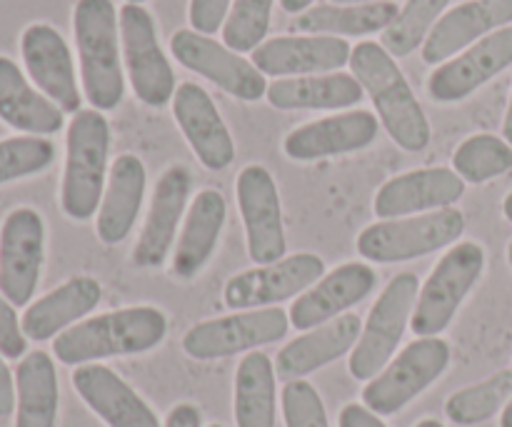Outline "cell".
<instances>
[{
    "instance_id": "cell-1",
    "label": "cell",
    "mask_w": 512,
    "mask_h": 427,
    "mask_svg": "<svg viewBox=\"0 0 512 427\" xmlns=\"http://www.w3.org/2000/svg\"><path fill=\"white\" fill-rule=\"evenodd\" d=\"M165 335L168 318L163 310L153 305H135L80 320L53 340V355L63 365L80 368L98 360L150 353L163 343Z\"/></svg>"
},
{
    "instance_id": "cell-2",
    "label": "cell",
    "mask_w": 512,
    "mask_h": 427,
    "mask_svg": "<svg viewBox=\"0 0 512 427\" xmlns=\"http://www.w3.org/2000/svg\"><path fill=\"white\" fill-rule=\"evenodd\" d=\"M348 65L373 100L380 125L398 148L405 153H423L433 138L430 120L393 55L380 43L363 40L353 48Z\"/></svg>"
},
{
    "instance_id": "cell-3",
    "label": "cell",
    "mask_w": 512,
    "mask_h": 427,
    "mask_svg": "<svg viewBox=\"0 0 512 427\" xmlns=\"http://www.w3.org/2000/svg\"><path fill=\"white\" fill-rule=\"evenodd\" d=\"M80 80L90 108L108 113L123 103L125 75L120 20L113 0H78L73 8Z\"/></svg>"
},
{
    "instance_id": "cell-4",
    "label": "cell",
    "mask_w": 512,
    "mask_h": 427,
    "mask_svg": "<svg viewBox=\"0 0 512 427\" xmlns=\"http://www.w3.org/2000/svg\"><path fill=\"white\" fill-rule=\"evenodd\" d=\"M110 125L100 110L73 115L65 138V170L60 183V208L75 223L98 215L108 183Z\"/></svg>"
},
{
    "instance_id": "cell-5",
    "label": "cell",
    "mask_w": 512,
    "mask_h": 427,
    "mask_svg": "<svg viewBox=\"0 0 512 427\" xmlns=\"http://www.w3.org/2000/svg\"><path fill=\"white\" fill-rule=\"evenodd\" d=\"M485 270V250L475 240L455 243L433 273L420 285L418 303H415L410 330L418 338H438L440 333L450 328V323L458 315L460 305L470 295V290L478 285L480 275Z\"/></svg>"
},
{
    "instance_id": "cell-6",
    "label": "cell",
    "mask_w": 512,
    "mask_h": 427,
    "mask_svg": "<svg viewBox=\"0 0 512 427\" xmlns=\"http://www.w3.org/2000/svg\"><path fill=\"white\" fill-rule=\"evenodd\" d=\"M465 233V215L458 208L433 210L398 220H380L358 235V253L363 260L380 265L408 263L423 255L455 245Z\"/></svg>"
},
{
    "instance_id": "cell-7",
    "label": "cell",
    "mask_w": 512,
    "mask_h": 427,
    "mask_svg": "<svg viewBox=\"0 0 512 427\" xmlns=\"http://www.w3.org/2000/svg\"><path fill=\"white\" fill-rule=\"evenodd\" d=\"M418 293L420 283L415 273H398L385 285L360 330L358 345L350 353L348 370L355 380L370 383L393 360L395 350L408 330L410 318H413Z\"/></svg>"
},
{
    "instance_id": "cell-8",
    "label": "cell",
    "mask_w": 512,
    "mask_h": 427,
    "mask_svg": "<svg viewBox=\"0 0 512 427\" xmlns=\"http://www.w3.org/2000/svg\"><path fill=\"white\" fill-rule=\"evenodd\" d=\"M450 365V345L443 338H418L385 365L363 390V405L380 418L398 415L423 395Z\"/></svg>"
},
{
    "instance_id": "cell-9",
    "label": "cell",
    "mask_w": 512,
    "mask_h": 427,
    "mask_svg": "<svg viewBox=\"0 0 512 427\" xmlns=\"http://www.w3.org/2000/svg\"><path fill=\"white\" fill-rule=\"evenodd\" d=\"M118 20L123 65L135 98L148 108H163L173 103L178 85H175L173 65L160 48L158 25L153 15L143 5L125 3Z\"/></svg>"
},
{
    "instance_id": "cell-10",
    "label": "cell",
    "mask_w": 512,
    "mask_h": 427,
    "mask_svg": "<svg viewBox=\"0 0 512 427\" xmlns=\"http://www.w3.org/2000/svg\"><path fill=\"white\" fill-rule=\"evenodd\" d=\"M290 328V315L283 308L238 310L225 318L203 320L183 335V350L193 360L233 358L263 345L278 343Z\"/></svg>"
},
{
    "instance_id": "cell-11",
    "label": "cell",
    "mask_w": 512,
    "mask_h": 427,
    "mask_svg": "<svg viewBox=\"0 0 512 427\" xmlns=\"http://www.w3.org/2000/svg\"><path fill=\"white\" fill-rule=\"evenodd\" d=\"M325 275L323 258L313 253L285 255L278 263L255 265L233 275L223 288V300L233 313L238 310L275 308L283 300L303 295Z\"/></svg>"
},
{
    "instance_id": "cell-12",
    "label": "cell",
    "mask_w": 512,
    "mask_h": 427,
    "mask_svg": "<svg viewBox=\"0 0 512 427\" xmlns=\"http://www.w3.org/2000/svg\"><path fill=\"white\" fill-rule=\"evenodd\" d=\"M170 53L183 68L203 75L205 80L223 88L233 98L255 103L268 95V80L255 68L253 60H245L243 55L230 50L225 43L213 40L210 35L198 33L193 28L178 30L170 38Z\"/></svg>"
},
{
    "instance_id": "cell-13",
    "label": "cell",
    "mask_w": 512,
    "mask_h": 427,
    "mask_svg": "<svg viewBox=\"0 0 512 427\" xmlns=\"http://www.w3.org/2000/svg\"><path fill=\"white\" fill-rule=\"evenodd\" d=\"M45 260V223L38 210L15 208L0 225V293L25 308L38 290Z\"/></svg>"
},
{
    "instance_id": "cell-14",
    "label": "cell",
    "mask_w": 512,
    "mask_h": 427,
    "mask_svg": "<svg viewBox=\"0 0 512 427\" xmlns=\"http://www.w3.org/2000/svg\"><path fill=\"white\" fill-rule=\"evenodd\" d=\"M235 198L245 225L250 260H255V265L283 260L288 240L283 230L278 185L270 170L263 165H245L235 183Z\"/></svg>"
},
{
    "instance_id": "cell-15",
    "label": "cell",
    "mask_w": 512,
    "mask_h": 427,
    "mask_svg": "<svg viewBox=\"0 0 512 427\" xmlns=\"http://www.w3.org/2000/svg\"><path fill=\"white\" fill-rule=\"evenodd\" d=\"M512 65V28H500L465 48L428 78V95L435 103H460Z\"/></svg>"
},
{
    "instance_id": "cell-16",
    "label": "cell",
    "mask_w": 512,
    "mask_h": 427,
    "mask_svg": "<svg viewBox=\"0 0 512 427\" xmlns=\"http://www.w3.org/2000/svg\"><path fill=\"white\" fill-rule=\"evenodd\" d=\"M20 53L35 88L63 113H80L83 95L75 78L73 55L63 35L48 23H33L20 35Z\"/></svg>"
},
{
    "instance_id": "cell-17",
    "label": "cell",
    "mask_w": 512,
    "mask_h": 427,
    "mask_svg": "<svg viewBox=\"0 0 512 427\" xmlns=\"http://www.w3.org/2000/svg\"><path fill=\"white\" fill-rule=\"evenodd\" d=\"M378 130L380 120L375 113L345 110L290 130L283 140V150L295 163H315L370 148L378 140Z\"/></svg>"
},
{
    "instance_id": "cell-18",
    "label": "cell",
    "mask_w": 512,
    "mask_h": 427,
    "mask_svg": "<svg viewBox=\"0 0 512 427\" xmlns=\"http://www.w3.org/2000/svg\"><path fill=\"white\" fill-rule=\"evenodd\" d=\"M465 193V180L450 168H420L385 180L375 193L373 210L380 220L410 218L453 208Z\"/></svg>"
},
{
    "instance_id": "cell-19",
    "label": "cell",
    "mask_w": 512,
    "mask_h": 427,
    "mask_svg": "<svg viewBox=\"0 0 512 427\" xmlns=\"http://www.w3.org/2000/svg\"><path fill=\"white\" fill-rule=\"evenodd\" d=\"M378 285V273L368 263H345L330 270L290 305V325L300 333L330 323L363 303Z\"/></svg>"
},
{
    "instance_id": "cell-20",
    "label": "cell",
    "mask_w": 512,
    "mask_h": 427,
    "mask_svg": "<svg viewBox=\"0 0 512 427\" xmlns=\"http://www.w3.org/2000/svg\"><path fill=\"white\" fill-rule=\"evenodd\" d=\"M348 40L333 35H280L255 48L253 65L273 78H300V75L335 73L350 63Z\"/></svg>"
},
{
    "instance_id": "cell-21",
    "label": "cell",
    "mask_w": 512,
    "mask_h": 427,
    "mask_svg": "<svg viewBox=\"0 0 512 427\" xmlns=\"http://www.w3.org/2000/svg\"><path fill=\"white\" fill-rule=\"evenodd\" d=\"M173 118L190 150L208 170H225L235 160V143L208 90L198 83H180L173 95Z\"/></svg>"
},
{
    "instance_id": "cell-22",
    "label": "cell",
    "mask_w": 512,
    "mask_h": 427,
    "mask_svg": "<svg viewBox=\"0 0 512 427\" xmlns=\"http://www.w3.org/2000/svg\"><path fill=\"white\" fill-rule=\"evenodd\" d=\"M190 185H193V175L185 165H170L160 175L148 218H145L140 238L133 248V263L138 268L153 270L168 260L175 235H178V225L183 220L185 203H188Z\"/></svg>"
},
{
    "instance_id": "cell-23",
    "label": "cell",
    "mask_w": 512,
    "mask_h": 427,
    "mask_svg": "<svg viewBox=\"0 0 512 427\" xmlns=\"http://www.w3.org/2000/svg\"><path fill=\"white\" fill-rule=\"evenodd\" d=\"M512 23V0H468L458 8H450L433 33L428 35L423 60L428 65H443L478 40L488 38L500 28Z\"/></svg>"
},
{
    "instance_id": "cell-24",
    "label": "cell",
    "mask_w": 512,
    "mask_h": 427,
    "mask_svg": "<svg viewBox=\"0 0 512 427\" xmlns=\"http://www.w3.org/2000/svg\"><path fill=\"white\" fill-rule=\"evenodd\" d=\"M70 380L80 400L108 427H163L153 408L108 365H80Z\"/></svg>"
},
{
    "instance_id": "cell-25",
    "label": "cell",
    "mask_w": 512,
    "mask_h": 427,
    "mask_svg": "<svg viewBox=\"0 0 512 427\" xmlns=\"http://www.w3.org/2000/svg\"><path fill=\"white\" fill-rule=\"evenodd\" d=\"M360 330H363V323L355 313H345L330 323L308 330L280 350L275 360V373L285 383L308 378L315 370L353 353Z\"/></svg>"
},
{
    "instance_id": "cell-26",
    "label": "cell",
    "mask_w": 512,
    "mask_h": 427,
    "mask_svg": "<svg viewBox=\"0 0 512 427\" xmlns=\"http://www.w3.org/2000/svg\"><path fill=\"white\" fill-rule=\"evenodd\" d=\"M148 173L138 155L123 153L113 160L100 203L95 233L105 245H118L133 233L145 200Z\"/></svg>"
},
{
    "instance_id": "cell-27",
    "label": "cell",
    "mask_w": 512,
    "mask_h": 427,
    "mask_svg": "<svg viewBox=\"0 0 512 427\" xmlns=\"http://www.w3.org/2000/svg\"><path fill=\"white\" fill-rule=\"evenodd\" d=\"M100 298H103V288L90 275H75V278L65 280L63 285L28 305L20 318L25 338L35 340V343L58 338L60 333L78 325V320L93 313Z\"/></svg>"
},
{
    "instance_id": "cell-28",
    "label": "cell",
    "mask_w": 512,
    "mask_h": 427,
    "mask_svg": "<svg viewBox=\"0 0 512 427\" xmlns=\"http://www.w3.org/2000/svg\"><path fill=\"white\" fill-rule=\"evenodd\" d=\"M228 220V203L218 190H200L190 203L183 230L173 253V275L183 283L198 278L218 248L220 233Z\"/></svg>"
},
{
    "instance_id": "cell-29",
    "label": "cell",
    "mask_w": 512,
    "mask_h": 427,
    "mask_svg": "<svg viewBox=\"0 0 512 427\" xmlns=\"http://www.w3.org/2000/svg\"><path fill=\"white\" fill-rule=\"evenodd\" d=\"M63 110L25 80L23 70L0 55V120L25 135L48 138L63 130Z\"/></svg>"
},
{
    "instance_id": "cell-30",
    "label": "cell",
    "mask_w": 512,
    "mask_h": 427,
    "mask_svg": "<svg viewBox=\"0 0 512 427\" xmlns=\"http://www.w3.org/2000/svg\"><path fill=\"white\" fill-rule=\"evenodd\" d=\"M363 85L353 73L300 75L278 78L268 85V103L278 110H343L363 100Z\"/></svg>"
},
{
    "instance_id": "cell-31",
    "label": "cell",
    "mask_w": 512,
    "mask_h": 427,
    "mask_svg": "<svg viewBox=\"0 0 512 427\" xmlns=\"http://www.w3.org/2000/svg\"><path fill=\"white\" fill-rule=\"evenodd\" d=\"M58 370L43 350L25 355L15 370V427L58 425Z\"/></svg>"
},
{
    "instance_id": "cell-32",
    "label": "cell",
    "mask_w": 512,
    "mask_h": 427,
    "mask_svg": "<svg viewBox=\"0 0 512 427\" xmlns=\"http://www.w3.org/2000/svg\"><path fill=\"white\" fill-rule=\"evenodd\" d=\"M275 363L265 353L245 355L233 385V413L238 427H275L278 418V383Z\"/></svg>"
},
{
    "instance_id": "cell-33",
    "label": "cell",
    "mask_w": 512,
    "mask_h": 427,
    "mask_svg": "<svg viewBox=\"0 0 512 427\" xmlns=\"http://www.w3.org/2000/svg\"><path fill=\"white\" fill-rule=\"evenodd\" d=\"M398 5L393 0L363 5H313L295 18V28L305 35H333V38H360V35L383 33L395 18Z\"/></svg>"
},
{
    "instance_id": "cell-34",
    "label": "cell",
    "mask_w": 512,
    "mask_h": 427,
    "mask_svg": "<svg viewBox=\"0 0 512 427\" xmlns=\"http://www.w3.org/2000/svg\"><path fill=\"white\" fill-rule=\"evenodd\" d=\"M512 400V370L493 375L478 385L458 390L445 400V415L450 423L473 427L503 413Z\"/></svg>"
},
{
    "instance_id": "cell-35",
    "label": "cell",
    "mask_w": 512,
    "mask_h": 427,
    "mask_svg": "<svg viewBox=\"0 0 512 427\" xmlns=\"http://www.w3.org/2000/svg\"><path fill=\"white\" fill-rule=\"evenodd\" d=\"M450 0H408L400 8L398 18L383 30L380 45L388 50L393 58H408L418 48H423L428 35L445 15Z\"/></svg>"
},
{
    "instance_id": "cell-36",
    "label": "cell",
    "mask_w": 512,
    "mask_h": 427,
    "mask_svg": "<svg viewBox=\"0 0 512 427\" xmlns=\"http://www.w3.org/2000/svg\"><path fill=\"white\" fill-rule=\"evenodd\" d=\"M453 170L465 183H488L512 170V145L493 133L470 135L453 153Z\"/></svg>"
},
{
    "instance_id": "cell-37",
    "label": "cell",
    "mask_w": 512,
    "mask_h": 427,
    "mask_svg": "<svg viewBox=\"0 0 512 427\" xmlns=\"http://www.w3.org/2000/svg\"><path fill=\"white\" fill-rule=\"evenodd\" d=\"M275 0H233L223 25V43L235 53H253L265 43Z\"/></svg>"
},
{
    "instance_id": "cell-38",
    "label": "cell",
    "mask_w": 512,
    "mask_h": 427,
    "mask_svg": "<svg viewBox=\"0 0 512 427\" xmlns=\"http://www.w3.org/2000/svg\"><path fill=\"white\" fill-rule=\"evenodd\" d=\"M55 160V145L40 135L0 140V185L43 173Z\"/></svg>"
},
{
    "instance_id": "cell-39",
    "label": "cell",
    "mask_w": 512,
    "mask_h": 427,
    "mask_svg": "<svg viewBox=\"0 0 512 427\" xmlns=\"http://www.w3.org/2000/svg\"><path fill=\"white\" fill-rule=\"evenodd\" d=\"M280 405L285 427H330L323 398L308 380L285 383Z\"/></svg>"
},
{
    "instance_id": "cell-40",
    "label": "cell",
    "mask_w": 512,
    "mask_h": 427,
    "mask_svg": "<svg viewBox=\"0 0 512 427\" xmlns=\"http://www.w3.org/2000/svg\"><path fill=\"white\" fill-rule=\"evenodd\" d=\"M0 353L8 360H23L28 353V338L23 333V323L18 320L15 305L0 293Z\"/></svg>"
},
{
    "instance_id": "cell-41",
    "label": "cell",
    "mask_w": 512,
    "mask_h": 427,
    "mask_svg": "<svg viewBox=\"0 0 512 427\" xmlns=\"http://www.w3.org/2000/svg\"><path fill=\"white\" fill-rule=\"evenodd\" d=\"M230 5H233V0H190V28L203 35L218 33V30H223Z\"/></svg>"
},
{
    "instance_id": "cell-42",
    "label": "cell",
    "mask_w": 512,
    "mask_h": 427,
    "mask_svg": "<svg viewBox=\"0 0 512 427\" xmlns=\"http://www.w3.org/2000/svg\"><path fill=\"white\" fill-rule=\"evenodd\" d=\"M338 427H388L380 420V415H375L373 410H368L365 405L350 403L340 410Z\"/></svg>"
},
{
    "instance_id": "cell-43",
    "label": "cell",
    "mask_w": 512,
    "mask_h": 427,
    "mask_svg": "<svg viewBox=\"0 0 512 427\" xmlns=\"http://www.w3.org/2000/svg\"><path fill=\"white\" fill-rule=\"evenodd\" d=\"M15 410V378L0 353V418H8Z\"/></svg>"
},
{
    "instance_id": "cell-44",
    "label": "cell",
    "mask_w": 512,
    "mask_h": 427,
    "mask_svg": "<svg viewBox=\"0 0 512 427\" xmlns=\"http://www.w3.org/2000/svg\"><path fill=\"white\" fill-rule=\"evenodd\" d=\"M165 427H203V415L198 405L178 403L165 418Z\"/></svg>"
},
{
    "instance_id": "cell-45",
    "label": "cell",
    "mask_w": 512,
    "mask_h": 427,
    "mask_svg": "<svg viewBox=\"0 0 512 427\" xmlns=\"http://www.w3.org/2000/svg\"><path fill=\"white\" fill-rule=\"evenodd\" d=\"M315 0H280V8L290 15H300L305 13L308 8H313Z\"/></svg>"
},
{
    "instance_id": "cell-46",
    "label": "cell",
    "mask_w": 512,
    "mask_h": 427,
    "mask_svg": "<svg viewBox=\"0 0 512 427\" xmlns=\"http://www.w3.org/2000/svg\"><path fill=\"white\" fill-rule=\"evenodd\" d=\"M503 138L512 145V93H510V103H508V113H505V123H503Z\"/></svg>"
},
{
    "instance_id": "cell-47",
    "label": "cell",
    "mask_w": 512,
    "mask_h": 427,
    "mask_svg": "<svg viewBox=\"0 0 512 427\" xmlns=\"http://www.w3.org/2000/svg\"><path fill=\"white\" fill-rule=\"evenodd\" d=\"M500 427H512V400L505 405L503 413H500Z\"/></svg>"
},
{
    "instance_id": "cell-48",
    "label": "cell",
    "mask_w": 512,
    "mask_h": 427,
    "mask_svg": "<svg viewBox=\"0 0 512 427\" xmlns=\"http://www.w3.org/2000/svg\"><path fill=\"white\" fill-rule=\"evenodd\" d=\"M503 213H505V218H508L512 223V190L508 195H505V200H503Z\"/></svg>"
},
{
    "instance_id": "cell-49",
    "label": "cell",
    "mask_w": 512,
    "mask_h": 427,
    "mask_svg": "<svg viewBox=\"0 0 512 427\" xmlns=\"http://www.w3.org/2000/svg\"><path fill=\"white\" fill-rule=\"evenodd\" d=\"M335 5H363V3H380V0H330Z\"/></svg>"
},
{
    "instance_id": "cell-50",
    "label": "cell",
    "mask_w": 512,
    "mask_h": 427,
    "mask_svg": "<svg viewBox=\"0 0 512 427\" xmlns=\"http://www.w3.org/2000/svg\"><path fill=\"white\" fill-rule=\"evenodd\" d=\"M415 427H445L443 423H440V420H433V418H425V420H420L418 425Z\"/></svg>"
},
{
    "instance_id": "cell-51",
    "label": "cell",
    "mask_w": 512,
    "mask_h": 427,
    "mask_svg": "<svg viewBox=\"0 0 512 427\" xmlns=\"http://www.w3.org/2000/svg\"><path fill=\"white\" fill-rule=\"evenodd\" d=\"M508 263H510V268H512V240H510V245H508Z\"/></svg>"
},
{
    "instance_id": "cell-52",
    "label": "cell",
    "mask_w": 512,
    "mask_h": 427,
    "mask_svg": "<svg viewBox=\"0 0 512 427\" xmlns=\"http://www.w3.org/2000/svg\"><path fill=\"white\" fill-rule=\"evenodd\" d=\"M125 3H133V5H143V3H148V0H125Z\"/></svg>"
},
{
    "instance_id": "cell-53",
    "label": "cell",
    "mask_w": 512,
    "mask_h": 427,
    "mask_svg": "<svg viewBox=\"0 0 512 427\" xmlns=\"http://www.w3.org/2000/svg\"><path fill=\"white\" fill-rule=\"evenodd\" d=\"M208 427H225V425H218V423H213V425H208Z\"/></svg>"
}]
</instances>
